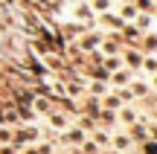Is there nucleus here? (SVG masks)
Masks as SVG:
<instances>
[{
	"mask_svg": "<svg viewBox=\"0 0 157 154\" xmlns=\"http://www.w3.org/2000/svg\"><path fill=\"white\" fill-rule=\"evenodd\" d=\"M38 137H41V131L35 125H21L17 131H12V145H29V143H38Z\"/></svg>",
	"mask_w": 157,
	"mask_h": 154,
	"instance_id": "obj_1",
	"label": "nucleus"
},
{
	"mask_svg": "<svg viewBox=\"0 0 157 154\" xmlns=\"http://www.w3.org/2000/svg\"><path fill=\"white\" fill-rule=\"evenodd\" d=\"M84 140H87V137H84V131L78 125H70V128H64V131H61V143L64 145H82Z\"/></svg>",
	"mask_w": 157,
	"mask_h": 154,
	"instance_id": "obj_2",
	"label": "nucleus"
},
{
	"mask_svg": "<svg viewBox=\"0 0 157 154\" xmlns=\"http://www.w3.org/2000/svg\"><path fill=\"white\" fill-rule=\"evenodd\" d=\"M47 122H50V128H56V131L70 128V116L61 114V111H50V114H47Z\"/></svg>",
	"mask_w": 157,
	"mask_h": 154,
	"instance_id": "obj_3",
	"label": "nucleus"
},
{
	"mask_svg": "<svg viewBox=\"0 0 157 154\" xmlns=\"http://www.w3.org/2000/svg\"><path fill=\"white\" fill-rule=\"evenodd\" d=\"M99 44H102V32H90V35H84V38L78 41V50L93 52V50H99Z\"/></svg>",
	"mask_w": 157,
	"mask_h": 154,
	"instance_id": "obj_4",
	"label": "nucleus"
},
{
	"mask_svg": "<svg viewBox=\"0 0 157 154\" xmlns=\"http://www.w3.org/2000/svg\"><path fill=\"white\" fill-rule=\"evenodd\" d=\"M111 145L117 151H131V145H134V140L128 137V134H113L111 137Z\"/></svg>",
	"mask_w": 157,
	"mask_h": 154,
	"instance_id": "obj_5",
	"label": "nucleus"
},
{
	"mask_svg": "<svg viewBox=\"0 0 157 154\" xmlns=\"http://www.w3.org/2000/svg\"><path fill=\"white\" fill-rule=\"evenodd\" d=\"M122 64H125L128 70H140V67H143V55H140L137 50H128V52L122 55Z\"/></svg>",
	"mask_w": 157,
	"mask_h": 154,
	"instance_id": "obj_6",
	"label": "nucleus"
},
{
	"mask_svg": "<svg viewBox=\"0 0 157 154\" xmlns=\"http://www.w3.org/2000/svg\"><path fill=\"white\" fill-rule=\"evenodd\" d=\"M134 143H143V140H148V128H146V122H140L137 119L134 125H131V134H128Z\"/></svg>",
	"mask_w": 157,
	"mask_h": 154,
	"instance_id": "obj_7",
	"label": "nucleus"
},
{
	"mask_svg": "<svg viewBox=\"0 0 157 154\" xmlns=\"http://www.w3.org/2000/svg\"><path fill=\"white\" fill-rule=\"evenodd\" d=\"M90 140H93V143L99 145V148H105V145H111V134H108V131H102L99 125H96L93 131H90Z\"/></svg>",
	"mask_w": 157,
	"mask_h": 154,
	"instance_id": "obj_8",
	"label": "nucleus"
},
{
	"mask_svg": "<svg viewBox=\"0 0 157 154\" xmlns=\"http://www.w3.org/2000/svg\"><path fill=\"white\" fill-rule=\"evenodd\" d=\"M111 81H113V85H117V87H125V85H128V81H131V70H125V67L113 70V73H111Z\"/></svg>",
	"mask_w": 157,
	"mask_h": 154,
	"instance_id": "obj_9",
	"label": "nucleus"
},
{
	"mask_svg": "<svg viewBox=\"0 0 157 154\" xmlns=\"http://www.w3.org/2000/svg\"><path fill=\"white\" fill-rule=\"evenodd\" d=\"M32 111H35V114H50V111H52V102H50V99H47V96H35L32 99Z\"/></svg>",
	"mask_w": 157,
	"mask_h": 154,
	"instance_id": "obj_10",
	"label": "nucleus"
},
{
	"mask_svg": "<svg viewBox=\"0 0 157 154\" xmlns=\"http://www.w3.org/2000/svg\"><path fill=\"white\" fill-rule=\"evenodd\" d=\"M125 87L131 90V96H134V99H137V96H146V93H148V81H134V79H131Z\"/></svg>",
	"mask_w": 157,
	"mask_h": 154,
	"instance_id": "obj_11",
	"label": "nucleus"
},
{
	"mask_svg": "<svg viewBox=\"0 0 157 154\" xmlns=\"http://www.w3.org/2000/svg\"><path fill=\"white\" fill-rule=\"evenodd\" d=\"M117 12H119V17H122V21H134V17L140 15V12H137V6H131V3H119Z\"/></svg>",
	"mask_w": 157,
	"mask_h": 154,
	"instance_id": "obj_12",
	"label": "nucleus"
},
{
	"mask_svg": "<svg viewBox=\"0 0 157 154\" xmlns=\"http://www.w3.org/2000/svg\"><path fill=\"white\" fill-rule=\"evenodd\" d=\"M90 9H93V15H105V12H111L113 9V3H111V0H90Z\"/></svg>",
	"mask_w": 157,
	"mask_h": 154,
	"instance_id": "obj_13",
	"label": "nucleus"
},
{
	"mask_svg": "<svg viewBox=\"0 0 157 154\" xmlns=\"http://www.w3.org/2000/svg\"><path fill=\"white\" fill-rule=\"evenodd\" d=\"M102 64H105V70H108V73H113V70L125 67V64H122V58H119V55H102Z\"/></svg>",
	"mask_w": 157,
	"mask_h": 154,
	"instance_id": "obj_14",
	"label": "nucleus"
},
{
	"mask_svg": "<svg viewBox=\"0 0 157 154\" xmlns=\"http://www.w3.org/2000/svg\"><path fill=\"white\" fill-rule=\"evenodd\" d=\"M99 47H102L99 55H119V47H117V41H113V38H108V41L102 38V44H99Z\"/></svg>",
	"mask_w": 157,
	"mask_h": 154,
	"instance_id": "obj_15",
	"label": "nucleus"
},
{
	"mask_svg": "<svg viewBox=\"0 0 157 154\" xmlns=\"http://www.w3.org/2000/svg\"><path fill=\"white\" fill-rule=\"evenodd\" d=\"M137 119H140V116H137L134 108H119V122H125V125H134Z\"/></svg>",
	"mask_w": 157,
	"mask_h": 154,
	"instance_id": "obj_16",
	"label": "nucleus"
},
{
	"mask_svg": "<svg viewBox=\"0 0 157 154\" xmlns=\"http://www.w3.org/2000/svg\"><path fill=\"white\" fill-rule=\"evenodd\" d=\"M76 15L82 17L84 23H90V21H93V9H90L87 3H78V6H76Z\"/></svg>",
	"mask_w": 157,
	"mask_h": 154,
	"instance_id": "obj_17",
	"label": "nucleus"
},
{
	"mask_svg": "<svg viewBox=\"0 0 157 154\" xmlns=\"http://www.w3.org/2000/svg\"><path fill=\"white\" fill-rule=\"evenodd\" d=\"M105 108H108V111H119V108H122V99H119V93H111V96L105 93Z\"/></svg>",
	"mask_w": 157,
	"mask_h": 154,
	"instance_id": "obj_18",
	"label": "nucleus"
},
{
	"mask_svg": "<svg viewBox=\"0 0 157 154\" xmlns=\"http://www.w3.org/2000/svg\"><path fill=\"white\" fill-rule=\"evenodd\" d=\"M102 21H105L108 26H113V29H122V26H125V21H122V17L111 15V12H105V15H102Z\"/></svg>",
	"mask_w": 157,
	"mask_h": 154,
	"instance_id": "obj_19",
	"label": "nucleus"
},
{
	"mask_svg": "<svg viewBox=\"0 0 157 154\" xmlns=\"http://www.w3.org/2000/svg\"><path fill=\"white\" fill-rule=\"evenodd\" d=\"M140 70H146V73L154 76V73H157V58H154V55H143V67H140Z\"/></svg>",
	"mask_w": 157,
	"mask_h": 154,
	"instance_id": "obj_20",
	"label": "nucleus"
},
{
	"mask_svg": "<svg viewBox=\"0 0 157 154\" xmlns=\"http://www.w3.org/2000/svg\"><path fill=\"white\" fill-rule=\"evenodd\" d=\"M78 148H82L84 154H102V148H99V145H96V143H93V140H84V143H82V145H78Z\"/></svg>",
	"mask_w": 157,
	"mask_h": 154,
	"instance_id": "obj_21",
	"label": "nucleus"
},
{
	"mask_svg": "<svg viewBox=\"0 0 157 154\" xmlns=\"http://www.w3.org/2000/svg\"><path fill=\"white\" fill-rule=\"evenodd\" d=\"M78 128H82V131H93L96 119H93V116H82V119H78Z\"/></svg>",
	"mask_w": 157,
	"mask_h": 154,
	"instance_id": "obj_22",
	"label": "nucleus"
},
{
	"mask_svg": "<svg viewBox=\"0 0 157 154\" xmlns=\"http://www.w3.org/2000/svg\"><path fill=\"white\" fill-rule=\"evenodd\" d=\"M148 23H151L148 12H146V15H137V17H134V26H137V29H148Z\"/></svg>",
	"mask_w": 157,
	"mask_h": 154,
	"instance_id": "obj_23",
	"label": "nucleus"
},
{
	"mask_svg": "<svg viewBox=\"0 0 157 154\" xmlns=\"http://www.w3.org/2000/svg\"><path fill=\"white\" fill-rule=\"evenodd\" d=\"M143 154H157V140H143Z\"/></svg>",
	"mask_w": 157,
	"mask_h": 154,
	"instance_id": "obj_24",
	"label": "nucleus"
},
{
	"mask_svg": "<svg viewBox=\"0 0 157 154\" xmlns=\"http://www.w3.org/2000/svg\"><path fill=\"white\" fill-rule=\"evenodd\" d=\"M90 93H93V96H105V93H108V87L102 85V81H90Z\"/></svg>",
	"mask_w": 157,
	"mask_h": 154,
	"instance_id": "obj_25",
	"label": "nucleus"
},
{
	"mask_svg": "<svg viewBox=\"0 0 157 154\" xmlns=\"http://www.w3.org/2000/svg\"><path fill=\"white\" fill-rule=\"evenodd\" d=\"M6 143H12V128L0 125V145H6Z\"/></svg>",
	"mask_w": 157,
	"mask_h": 154,
	"instance_id": "obj_26",
	"label": "nucleus"
},
{
	"mask_svg": "<svg viewBox=\"0 0 157 154\" xmlns=\"http://www.w3.org/2000/svg\"><path fill=\"white\" fill-rule=\"evenodd\" d=\"M137 9H143V12H154V0H137Z\"/></svg>",
	"mask_w": 157,
	"mask_h": 154,
	"instance_id": "obj_27",
	"label": "nucleus"
},
{
	"mask_svg": "<svg viewBox=\"0 0 157 154\" xmlns=\"http://www.w3.org/2000/svg\"><path fill=\"white\" fill-rule=\"evenodd\" d=\"M146 50H157V35H146Z\"/></svg>",
	"mask_w": 157,
	"mask_h": 154,
	"instance_id": "obj_28",
	"label": "nucleus"
},
{
	"mask_svg": "<svg viewBox=\"0 0 157 154\" xmlns=\"http://www.w3.org/2000/svg\"><path fill=\"white\" fill-rule=\"evenodd\" d=\"M0 154H17V145H12V143L0 145Z\"/></svg>",
	"mask_w": 157,
	"mask_h": 154,
	"instance_id": "obj_29",
	"label": "nucleus"
},
{
	"mask_svg": "<svg viewBox=\"0 0 157 154\" xmlns=\"http://www.w3.org/2000/svg\"><path fill=\"white\" fill-rule=\"evenodd\" d=\"M148 137H151V140H157V125H151V131H148Z\"/></svg>",
	"mask_w": 157,
	"mask_h": 154,
	"instance_id": "obj_30",
	"label": "nucleus"
},
{
	"mask_svg": "<svg viewBox=\"0 0 157 154\" xmlns=\"http://www.w3.org/2000/svg\"><path fill=\"white\" fill-rule=\"evenodd\" d=\"M151 85H154V87H157V73H154V76H151Z\"/></svg>",
	"mask_w": 157,
	"mask_h": 154,
	"instance_id": "obj_31",
	"label": "nucleus"
},
{
	"mask_svg": "<svg viewBox=\"0 0 157 154\" xmlns=\"http://www.w3.org/2000/svg\"><path fill=\"white\" fill-rule=\"evenodd\" d=\"M154 114H157V108H154Z\"/></svg>",
	"mask_w": 157,
	"mask_h": 154,
	"instance_id": "obj_32",
	"label": "nucleus"
},
{
	"mask_svg": "<svg viewBox=\"0 0 157 154\" xmlns=\"http://www.w3.org/2000/svg\"><path fill=\"white\" fill-rule=\"evenodd\" d=\"M125 154H128V151H125Z\"/></svg>",
	"mask_w": 157,
	"mask_h": 154,
	"instance_id": "obj_33",
	"label": "nucleus"
}]
</instances>
